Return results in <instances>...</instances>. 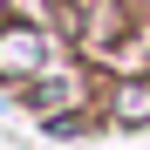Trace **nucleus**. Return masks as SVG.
<instances>
[{"instance_id": "nucleus-3", "label": "nucleus", "mask_w": 150, "mask_h": 150, "mask_svg": "<svg viewBox=\"0 0 150 150\" xmlns=\"http://www.w3.org/2000/svg\"><path fill=\"white\" fill-rule=\"evenodd\" d=\"M62 103H75V82H68V75H62V82H55V75L34 82V109H62Z\"/></svg>"}, {"instance_id": "nucleus-2", "label": "nucleus", "mask_w": 150, "mask_h": 150, "mask_svg": "<svg viewBox=\"0 0 150 150\" xmlns=\"http://www.w3.org/2000/svg\"><path fill=\"white\" fill-rule=\"evenodd\" d=\"M109 116L116 123H150V82H116V96H109Z\"/></svg>"}, {"instance_id": "nucleus-1", "label": "nucleus", "mask_w": 150, "mask_h": 150, "mask_svg": "<svg viewBox=\"0 0 150 150\" xmlns=\"http://www.w3.org/2000/svg\"><path fill=\"white\" fill-rule=\"evenodd\" d=\"M48 34L41 28H0V75H41L48 68Z\"/></svg>"}]
</instances>
